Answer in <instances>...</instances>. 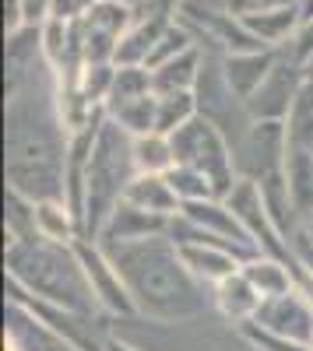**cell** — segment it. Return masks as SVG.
Returning <instances> with one entry per match:
<instances>
[{"instance_id":"6da1fadb","label":"cell","mask_w":313,"mask_h":351,"mask_svg":"<svg viewBox=\"0 0 313 351\" xmlns=\"http://www.w3.org/2000/svg\"><path fill=\"white\" fill-rule=\"evenodd\" d=\"M109 260L134 299V309L141 319H152L155 327H180L197 324L211 302L205 288L190 271L169 236L141 239V243H120V246H102Z\"/></svg>"},{"instance_id":"7a4b0ae2","label":"cell","mask_w":313,"mask_h":351,"mask_svg":"<svg viewBox=\"0 0 313 351\" xmlns=\"http://www.w3.org/2000/svg\"><path fill=\"white\" fill-rule=\"evenodd\" d=\"M67 127L60 112H39L21 92L8 95V190L28 200H67Z\"/></svg>"},{"instance_id":"3957f363","label":"cell","mask_w":313,"mask_h":351,"mask_svg":"<svg viewBox=\"0 0 313 351\" xmlns=\"http://www.w3.org/2000/svg\"><path fill=\"white\" fill-rule=\"evenodd\" d=\"M4 271L11 281H18L25 291H32L43 302H56L84 316L109 319L92 295L74 243H53L43 236L11 239L4 243Z\"/></svg>"},{"instance_id":"277c9868","label":"cell","mask_w":313,"mask_h":351,"mask_svg":"<svg viewBox=\"0 0 313 351\" xmlns=\"http://www.w3.org/2000/svg\"><path fill=\"white\" fill-rule=\"evenodd\" d=\"M137 176L134 162V137L106 116V123L95 137V148L84 172V211H81V239H99L102 225L117 211L127 186Z\"/></svg>"},{"instance_id":"5b68a950","label":"cell","mask_w":313,"mask_h":351,"mask_svg":"<svg viewBox=\"0 0 313 351\" xmlns=\"http://www.w3.org/2000/svg\"><path fill=\"white\" fill-rule=\"evenodd\" d=\"M173 155L176 165H190L197 172H205L215 183L218 197H225L236 183H240V169H236V148L211 120L194 116L187 127H180L173 137Z\"/></svg>"},{"instance_id":"8992f818","label":"cell","mask_w":313,"mask_h":351,"mask_svg":"<svg viewBox=\"0 0 313 351\" xmlns=\"http://www.w3.org/2000/svg\"><path fill=\"white\" fill-rule=\"evenodd\" d=\"M8 291V302L28 309L39 324H46L49 330H56L60 337H67L71 344H78L81 351H106V341H109V330H106V319H95V316H84V313H74V309H64L56 302H43L36 299L32 291H25L18 281L8 278L4 285Z\"/></svg>"},{"instance_id":"52a82bcc","label":"cell","mask_w":313,"mask_h":351,"mask_svg":"<svg viewBox=\"0 0 313 351\" xmlns=\"http://www.w3.org/2000/svg\"><path fill=\"white\" fill-rule=\"evenodd\" d=\"M180 21L190 28L197 46L208 49V53H218V56L268 49L246 32V25L236 14H229L225 8H211V4H205V0H187L183 11H180Z\"/></svg>"},{"instance_id":"ba28073f","label":"cell","mask_w":313,"mask_h":351,"mask_svg":"<svg viewBox=\"0 0 313 351\" xmlns=\"http://www.w3.org/2000/svg\"><path fill=\"white\" fill-rule=\"evenodd\" d=\"M74 250H78V260L84 267V278H89V288H92L99 309L109 319H134L137 316L134 299L117 271V263L109 260V253L95 239H74Z\"/></svg>"},{"instance_id":"9c48e42d","label":"cell","mask_w":313,"mask_h":351,"mask_svg":"<svg viewBox=\"0 0 313 351\" xmlns=\"http://www.w3.org/2000/svg\"><path fill=\"white\" fill-rule=\"evenodd\" d=\"M303 84H306L303 64L296 60V56H292L286 46H281V49H278V60H275V67H271V74L264 77V84H261L257 92H253V99L246 102L250 120H278V123H286Z\"/></svg>"},{"instance_id":"30bf717a","label":"cell","mask_w":313,"mask_h":351,"mask_svg":"<svg viewBox=\"0 0 313 351\" xmlns=\"http://www.w3.org/2000/svg\"><path fill=\"white\" fill-rule=\"evenodd\" d=\"M250 324L275 334V337L313 344V299L303 288H292L286 295H271V299L261 302L257 316H253Z\"/></svg>"},{"instance_id":"8fae6325","label":"cell","mask_w":313,"mask_h":351,"mask_svg":"<svg viewBox=\"0 0 313 351\" xmlns=\"http://www.w3.org/2000/svg\"><path fill=\"white\" fill-rule=\"evenodd\" d=\"M169 232V218L152 215L145 208H134V204L120 200L117 211L109 215V221L99 232V246H120V243H141V239H155Z\"/></svg>"},{"instance_id":"7c38bea8","label":"cell","mask_w":313,"mask_h":351,"mask_svg":"<svg viewBox=\"0 0 313 351\" xmlns=\"http://www.w3.org/2000/svg\"><path fill=\"white\" fill-rule=\"evenodd\" d=\"M4 341H11L14 351H81L78 344H71L67 337L49 330L28 309H21L14 302H8V309H4Z\"/></svg>"},{"instance_id":"4fadbf2b","label":"cell","mask_w":313,"mask_h":351,"mask_svg":"<svg viewBox=\"0 0 313 351\" xmlns=\"http://www.w3.org/2000/svg\"><path fill=\"white\" fill-rule=\"evenodd\" d=\"M278 49H250V53H229V56H222L225 84L233 88V95L243 106L253 99V92H257V88L264 84V77L271 74V67L278 60Z\"/></svg>"},{"instance_id":"5bb4252c","label":"cell","mask_w":313,"mask_h":351,"mask_svg":"<svg viewBox=\"0 0 313 351\" xmlns=\"http://www.w3.org/2000/svg\"><path fill=\"white\" fill-rule=\"evenodd\" d=\"M180 250V256H183V263H187V271L201 281V285H208V288H215L218 281H225V278H233L236 271H243V256H236L233 250H225V246H215V243H183V246H176Z\"/></svg>"},{"instance_id":"9a60e30c","label":"cell","mask_w":313,"mask_h":351,"mask_svg":"<svg viewBox=\"0 0 313 351\" xmlns=\"http://www.w3.org/2000/svg\"><path fill=\"white\" fill-rule=\"evenodd\" d=\"M211 302L218 309V316L225 319V324H233V327H243L250 324L253 316H257L261 309V295H257V288L250 285V278L243 271H236L233 278H225L211 288Z\"/></svg>"},{"instance_id":"2e32d148","label":"cell","mask_w":313,"mask_h":351,"mask_svg":"<svg viewBox=\"0 0 313 351\" xmlns=\"http://www.w3.org/2000/svg\"><path fill=\"white\" fill-rule=\"evenodd\" d=\"M286 183H289V200L299 225L313 221V152L289 144L286 155Z\"/></svg>"},{"instance_id":"e0dca14e","label":"cell","mask_w":313,"mask_h":351,"mask_svg":"<svg viewBox=\"0 0 313 351\" xmlns=\"http://www.w3.org/2000/svg\"><path fill=\"white\" fill-rule=\"evenodd\" d=\"M124 200L134 204V208L152 211V215H162V218H173V215H180V208H183L165 176H148V172H137V176H134V183L127 186Z\"/></svg>"},{"instance_id":"ac0fdd59","label":"cell","mask_w":313,"mask_h":351,"mask_svg":"<svg viewBox=\"0 0 313 351\" xmlns=\"http://www.w3.org/2000/svg\"><path fill=\"white\" fill-rule=\"evenodd\" d=\"M201 67H205V49L194 46L187 53H180L176 60H165L162 67L152 71L155 81V95H169V92H194L201 81Z\"/></svg>"},{"instance_id":"d6986e66","label":"cell","mask_w":313,"mask_h":351,"mask_svg":"<svg viewBox=\"0 0 313 351\" xmlns=\"http://www.w3.org/2000/svg\"><path fill=\"white\" fill-rule=\"evenodd\" d=\"M240 21L246 25V32L261 46L278 49V46H286L296 36V28H299L303 18H299V4H292V8H275V11L250 14V18H240Z\"/></svg>"},{"instance_id":"ffe728a7","label":"cell","mask_w":313,"mask_h":351,"mask_svg":"<svg viewBox=\"0 0 313 351\" xmlns=\"http://www.w3.org/2000/svg\"><path fill=\"white\" fill-rule=\"evenodd\" d=\"M243 274L250 278V285L257 288L261 299H271V295H286V291L299 288L296 278H292V267L286 260H275V256H253L243 263Z\"/></svg>"},{"instance_id":"44dd1931","label":"cell","mask_w":313,"mask_h":351,"mask_svg":"<svg viewBox=\"0 0 313 351\" xmlns=\"http://www.w3.org/2000/svg\"><path fill=\"white\" fill-rule=\"evenodd\" d=\"M109 120H117L130 137H148V134H159V95H141V99H127V102H117V106H106Z\"/></svg>"},{"instance_id":"7402d4cb","label":"cell","mask_w":313,"mask_h":351,"mask_svg":"<svg viewBox=\"0 0 313 351\" xmlns=\"http://www.w3.org/2000/svg\"><path fill=\"white\" fill-rule=\"evenodd\" d=\"M36 236H39L36 200L8 190V197H4V243H11V239H36Z\"/></svg>"},{"instance_id":"603a6c76","label":"cell","mask_w":313,"mask_h":351,"mask_svg":"<svg viewBox=\"0 0 313 351\" xmlns=\"http://www.w3.org/2000/svg\"><path fill=\"white\" fill-rule=\"evenodd\" d=\"M134 162H137V172H148V176H165L169 169L176 165L173 141H169L165 134L134 137Z\"/></svg>"},{"instance_id":"cb8c5ba5","label":"cell","mask_w":313,"mask_h":351,"mask_svg":"<svg viewBox=\"0 0 313 351\" xmlns=\"http://www.w3.org/2000/svg\"><path fill=\"white\" fill-rule=\"evenodd\" d=\"M194 116H201L197 109V92H169V95H159V134L173 137L180 127H187Z\"/></svg>"},{"instance_id":"d4e9b609","label":"cell","mask_w":313,"mask_h":351,"mask_svg":"<svg viewBox=\"0 0 313 351\" xmlns=\"http://www.w3.org/2000/svg\"><path fill=\"white\" fill-rule=\"evenodd\" d=\"M152 92H155V81H152V71L145 64H117V77H113L106 106L141 99V95H152Z\"/></svg>"},{"instance_id":"484cf974","label":"cell","mask_w":313,"mask_h":351,"mask_svg":"<svg viewBox=\"0 0 313 351\" xmlns=\"http://www.w3.org/2000/svg\"><path fill=\"white\" fill-rule=\"evenodd\" d=\"M286 134H289V144L313 152V81L310 77L296 95V106L286 120Z\"/></svg>"},{"instance_id":"4316f807","label":"cell","mask_w":313,"mask_h":351,"mask_svg":"<svg viewBox=\"0 0 313 351\" xmlns=\"http://www.w3.org/2000/svg\"><path fill=\"white\" fill-rule=\"evenodd\" d=\"M165 180H169V186H173V193L180 197V204H197V200H215L218 197L215 183L205 172H197L190 165H173L165 172Z\"/></svg>"},{"instance_id":"83f0119b","label":"cell","mask_w":313,"mask_h":351,"mask_svg":"<svg viewBox=\"0 0 313 351\" xmlns=\"http://www.w3.org/2000/svg\"><path fill=\"white\" fill-rule=\"evenodd\" d=\"M197 46V39L190 36V28L183 25V21H173L162 32V39L155 43V49H152V56H148V71H155V67H162L165 60H176L180 53H187V49H194Z\"/></svg>"},{"instance_id":"f1b7e54d","label":"cell","mask_w":313,"mask_h":351,"mask_svg":"<svg viewBox=\"0 0 313 351\" xmlns=\"http://www.w3.org/2000/svg\"><path fill=\"white\" fill-rule=\"evenodd\" d=\"M292 4H299V0H222V8L236 18H250V14L275 11V8H292Z\"/></svg>"},{"instance_id":"f546056e","label":"cell","mask_w":313,"mask_h":351,"mask_svg":"<svg viewBox=\"0 0 313 351\" xmlns=\"http://www.w3.org/2000/svg\"><path fill=\"white\" fill-rule=\"evenodd\" d=\"M95 4H99V0H53V11H49V18L74 25V21H81L84 14H89Z\"/></svg>"},{"instance_id":"4dcf8cb0","label":"cell","mask_w":313,"mask_h":351,"mask_svg":"<svg viewBox=\"0 0 313 351\" xmlns=\"http://www.w3.org/2000/svg\"><path fill=\"white\" fill-rule=\"evenodd\" d=\"M286 49L296 56L299 64H306V60H310V56H313V18H310V21H303V25L296 28V36L286 43Z\"/></svg>"},{"instance_id":"1f68e13d","label":"cell","mask_w":313,"mask_h":351,"mask_svg":"<svg viewBox=\"0 0 313 351\" xmlns=\"http://www.w3.org/2000/svg\"><path fill=\"white\" fill-rule=\"evenodd\" d=\"M21 4V14H25V25H46L49 21V11H53V0H18Z\"/></svg>"},{"instance_id":"d6a6232c","label":"cell","mask_w":313,"mask_h":351,"mask_svg":"<svg viewBox=\"0 0 313 351\" xmlns=\"http://www.w3.org/2000/svg\"><path fill=\"white\" fill-rule=\"evenodd\" d=\"M292 250H296V256H299V263H303V267L313 274V243L303 236V228L296 232V236H292Z\"/></svg>"},{"instance_id":"836d02e7","label":"cell","mask_w":313,"mask_h":351,"mask_svg":"<svg viewBox=\"0 0 313 351\" xmlns=\"http://www.w3.org/2000/svg\"><path fill=\"white\" fill-rule=\"evenodd\" d=\"M106 351H145V348L130 344V341H127V337H120V334H109V341H106Z\"/></svg>"},{"instance_id":"e575fe53","label":"cell","mask_w":313,"mask_h":351,"mask_svg":"<svg viewBox=\"0 0 313 351\" xmlns=\"http://www.w3.org/2000/svg\"><path fill=\"white\" fill-rule=\"evenodd\" d=\"M299 18H303V21L313 18V0H299ZM303 21H299V25H303Z\"/></svg>"},{"instance_id":"d590c367","label":"cell","mask_w":313,"mask_h":351,"mask_svg":"<svg viewBox=\"0 0 313 351\" xmlns=\"http://www.w3.org/2000/svg\"><path fill=\"white\" fill-rule=\"evenodd\" d=\"M303 74H306V77H310V81H313V56H310V60H306V64H303Z\"/></svg>"},{"instance_id":"8d00e7d4","label":"cell","mask_w":313,"mask_h":351,"mask_svg":"<svg viewBox=\"0 0 313 351\" xmlns=\"http://www.w3.org/2000/svg\"><path fill=\"white\" fill-rule=\"evenodd\" d=\"M303 236H306V239L313 243V221H306V225H303Z\"/></svg>"},{"instance_id":"74e56055","label":"cell","mask_w":313,"mask_h":351,"mask_svg":"<svg viewBox=\"0 0 313 351\" xmlns=\"http://www.w3.org/2000/svg\"><path fill=\"white\" fill-rule=\"evenodd\" d=\"M120 4H127V8H134V11H137L141 4H145V0H120Z\"/></svg>"}]
</instances>
